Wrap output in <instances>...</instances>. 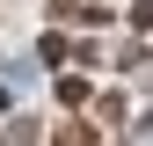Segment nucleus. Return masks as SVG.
Masks as SVG:
<instances>
[{"instance_id":"f257e3e1","label":"nucleus","mask_w":153,"mask_h":146,"mask_svg":"<svg viewBox=\"0 0 153 146\" xmlns=\"http://www.w3.org/2000/svg\"><path fill=\"white\" fill-rule=\"evenodd\" d=\"M59 146H95V132H88V124H66V132H59Z\"/></svg>"}]
</instances>
